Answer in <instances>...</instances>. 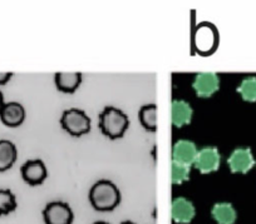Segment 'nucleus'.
<instances>
[{
	"label": "nucleus",
	"instance_id": "nucleus-1",
	"mask_svg": "<svg viewBox=\"0 0 256 224\" xmlns=\"http://www.w3.org/2000/svg\"><path fill=\"white\" fill-rule=\"evenodd\" d=\"M90 201L97 211H112L120 202V193L114 183L102 179L90 188Z\"/></svg>",
	"mask_w": 256,
	"mask_h": 224
},
{
	"label": "nucleus",
	"instance_id": "nucleus-2",
	"mask_svg": "<svg viewBox=\"0 0 256 224\" xmlns=\"http://www.w3.org/2000/svg\"><path fill=\"white\" fill-rule=\"evenodd\" d=\"M130 125L128 117L120 109L116 107H106L100 115V128L103 134L110 139H117L124 134Z\"/></svg>",
	"mask_w": 256,
	"mask_h": 224
},
{
	"label": "nucleus",
	"instance_id": "nucleus-3",
	"mask_svg": "<svg viewBox=\"0 0 256 224\" xmlns=\"http://www.w3.org/2000/svg\"><path fill=\"white\" fill-rule=\"evenodd\" d=\"M194 46L202 55L211 54L216 49L218 43V29L211 23H201L194 31Z\"/></svg>",
	"mask_w": 256,
	"mask_h": 224
},
{
	"label": "nucleus",
	"instance_id": "nucleus-4",
	"mask_svg": "<svg viewBox=\"0 0 256 224\" xmlns=\"http://www.w3.org/2000/svg\"><path fill=\"white\" fill-rule=\"evenodd\" d=\"M62 127L74 137L86 134L90 130V119L82 109L70 108L64 110L60 118Z\"/></svg>",
	"mask_w": 256,
	"mask_h": 224
},
{
	"label": "nucleus",
	"instance_id": "nucleus-5",
	"mask_svg": "<svg viewBox=\"0 0 256 224\" xmlns=\"http://www.w3.org/2000/svg\"><path fill=\"white\" fill-rule=\"evenodd\" d=\"M192 88L200 98H210L220 88V78L215 71H200L195 75Z\"/></svg>",
	"mask_w": 256,
	"mask_h": 224
},
{
	"label": "nucleus",
	"instance_id": "nucleus-6",
	"mask_svg": "<svg viewBox=\"0 0 256 224\" xmlns=\"http://www.w3.org/2000/svg\"><path fill=\"white\" fill-rule=\"evenodd\" d=\"M228 166L232 173H248L255 166V158L250 148L238 147L234 149L228 158Z\"/></svg>",
	"mask_w": 256,
	"mask_h": 224
},
{
	"label": "nucleus",
	"instance_id": "nucleus-7",
	"mask_svg": "<svg viewBox=\"0 0 256 224\" xmlns=\"http://www.w3.org/2000/svg\"><path fill=\"white\" fill-rule=\"evenodd\" d=\"M221 154L216 147H204L198 151L196 161L194 163L195 168L201 173L208 174L216 172L220 168Z\"/></svg>",
	"mask_w": 256,
	"mask_h": 224
},
{
	"label": "nucleus",
	"instance_id": "nucleus-8",
	"mask_svg": "<svg viewBox=\"0 0 256 224\" xmlns=\"http://www.w3.org/2000/svg\"><path fill=\"white\" fill-rule=\"evenodd\" d=\"M46 224H72L73 212L67 203L52 202L43 211Z\"/></svg>",
	"mask_w": 256,
	"mask_h": 224
},
{
	"label": "nucleus",
	"instance_id": "nucleus-9",
	"mask_svg": "<svg viewBox=\"0 0 256 224\" xmlns=\"http://www.w3.org/2000/svg\"><path fill=\"white\" fill-rule=\"evenodd\" d=\"M198 153V147L192 140L180 139L174 142V148H172V161L192 166L195 163Z\"/></svg>",
	"mask_w": 256,
	"mask_h": 224
},
{
	"label": "nucleus",
	"instance_id": "nucleus-10",
	"mask_svg": "<svg viewBox=\"0 0 256 224\" xmlns=\"http://www.w3.org/2000/svg\"><path fill=\"white\" fill-rule=\"evenodd\" d=\"M172 219L178 224H188L196 216V208L190 199L177 197L172 201Z\"/></svg>",
	"mask_w": 256,
	"mask_h": 224
},
{
	"label": "nucleus",
	"instance_id": "nucleus-11",
	"mask_svg": "<svg viewBox=\"0 0 256 224\" xmlns=\"http://www.w3.org/2000/svg\"><path fill=\"white\" fill-rule=\"evenodd\" d=\"M48 176L46 167L42 159H30L22 166V177L30 186L43 183Z\"/></svg>",
	"mask_w": 256,
	"mask_h": 224
},
{
	"label": "nucleus",
	"instance_id": "nucleus-12",
	"mask_svg": "<svg viewBox=\"0 0 256 224\" xmlns=\"http://www.w3.org/2000/svg\"><path fill=\"white\" fill-rule=\"evenodd\" d=\"M172 123L174 127L182 128L190 124L194 117V108L188 102L184 99L172 100Z\"/></svg>",
	"mask_w": 256,
	"mask_h": 224
},
{
	"label": "nucleus",
	"instance_id": "nucleus-13",
	"mask_svg": "<svg viewBox=\"0 0 256 224\" xmlns=\"http://www.w3.org/2000/svg\"><path fill=\"white\" fill-rule=\"evenodd\" d=\"M0 119L8 127H18L26 119V109L18 102L6 103L3 110L0 112Z\"/></svg>",
	"mask_w": 256,
	"mask_h": 224
},
{
	"label": "nucleus",
	"instance_id": "nucleus-14",
	"mask_svg": "<svg viewBox=\"0 0 256 224\" xmlns=\"http://www.w3.org/2000/svg\"><path fill=\"white\" fill-rule=\"evenodd\" d=\"M82 82V73L80 71H59L56 73V85L60 92L73 93Z\"/></svg>",
	"mask_w": 256,
	"mask_h": 224
},
{
	"label": "nucleus",
	"instance_id": "nucleus-15",
	"mask_svg": "<svg viewBox=\"0 0 256 224\" xmlns=\"http://www.w3.org/2000/svg\"><path fill=\"white\" fill-rule=\"evenodd\" d=\"M211 216L218 224H234L238 218L235 207L228 202H218L214 204Z\"/></svg>",
	"mask_w": 256,
	"mask_h": 224
},
{
	"label": "nucleus",
	"instance_id": "nucleus-16",
	"mask_svg": "<svg viewBox=\"0 0 256 224\" xmlns=\"http://www.w3.org/2000/svg\"><path fill=\"white\" fill-rule=\"evenodd\" d=\"M16 147L8 139L0 140V172L8 171L16 161Z\"/></svg>",
	"mask_w": 256,
	"mask_h": 224
},
{
	"label": "nucleus",
	"instance_id": "nucleus-17",
	"mask_svg": "<svg viewBox=\"0 0 256 224\" xmlns=\"http://www.w3.org/2000/svg\"><path fill=\"white\" fill-rule=\"evenodd\" d=\"M140 120L147 130L154 132L157 127V105L147 104L140 109Z\"/></svg>",
	"mask_w": 256,
	"mask_h": 224
},
{
	"label": "nucleus",
	"instance_id": "nucleus-18",
	"mask_svg": "<svg viewBox=\"0 0 256 224\" xmlns=\"http://www.w3.org/2000/svg\"><path fill=\"white\" fill-rule=\"evenodd\" d=\"M236 90L246 102H256V77H248L241 80Z\"/></svg>",
	"mask_w": 256,
	"mask_h": 224
},
{
	"label": "nucleus",
	"instance_id": "nucleus-19",
	"mask_svg": "<svg viewBox=\"0 0 256 224\" xmlns=\"http://www.w3.org/2000/svg\"><path fill=\"white\" fill-rule=\"evenodd\" d=\"M16 199L10 189H0V216H6L16 211Z\"/></svg>",
	"mask_w": 256,
	"mask_h": 224
},
{
	"label": "nucleus",
	"instance_id": "nucleus-20",
	"mask_svg": "<svg viewBox=\"0 0 256 224\" xmlns=\"http://www.w3.org/2000/svg\"><path fill=\"white\" fill-rule=\"evenodd\" d=\"M190 172H191V166L178 163V162L172 161L171 169V179L174 184H181L184 182L188 181Z\"/></svg>",
	"mask_w": 256,
	"mask_h": 224
},
{
	"label": "nucleus",
	"instance_id": "nucleus-21",
	"mask_svg": "<svg viewBox=\"0 0 256 224\" xmlns=\"http://www.w3.org/2000/svg\"><path fill=\"white\" fill-rule=\"evenodd\" d=\"M13 77V73L12 71H0V85H4L10 80V78Z\"/></svg>",
	"mask_w": 256,
	"mask_h": 224
},
{
	"label": "nucleus",
	"instance_id": "nucleus-22",
	"mask_svg": "<svg viewBox=\"0 0 256 224\" xmlns=\"http://www.w3.org/2000/svg\"><path fill=\"white\" fill-rule=\"evenodd\" d=\"M4 105H6V102H4V95L3 93H2V90H0V112L3 110Z\"/></svg>",
	"mask_w": 256,
	"mask_h": 224
},
{
	"label": "nucleus",
	"instance_id": "nucleus-23",
	"mask_svg": "<svg viewBox=\"0 0 256 224\" xmlns=\"http://www.w3.org/2000/svg\"><path fill=\"white\" fill-rule=\"evenodd\" d=\"M122 224H134V223H132V222H130V221H126V222H123Z\"/></svg>",
	"mask_w": 256,
	"mask_h": 224
},
{
	"label": "nucleus",
	"instance_id": "nucleus-24",
	"mask_svg": "<svg viewBox=\"0 0 256 224\" xmlns=\"http://www.w3.org/2000/svg\"><path fill=\"white\" fill-rule=\"evenodd\" d=\"M94 224H108V223H106V222H96Z\"/></svg>",
	"mask_w": 256,
	"mask_h": 224
}]
</instances>
